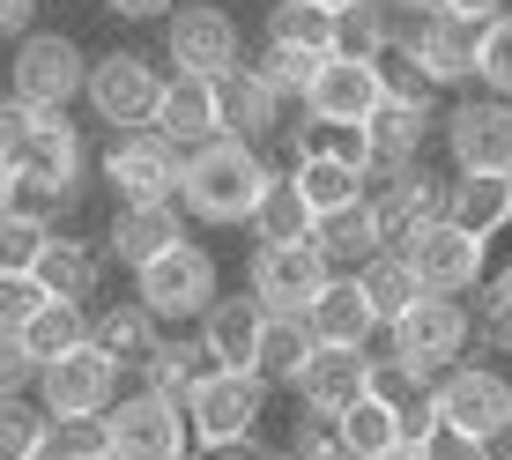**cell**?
<instances>
[{"instance_id": "cell-1", "label": "cell", "mask_w": 512, "mask_h": 460, "mask_svg": "<svg viewBox=\"0 0 512 460\" xmlns=\"http://www.w3.org/2000/svg\"><path fill=\"white\" fill-rule=\"evenodd\" d=\"M268 179H275V171H268V156H260L253 141L216 134V141H201V149H186L179 208H186L193 223H216V230H223V223H245Z\"/></svg>"}, {"instance_id": "cell-2", "label": "cell", "mask_w": 512, "mask_h": 460, "mask_svg": "<svg viewBox=\"0 0 512 460\" xmlns=\"http://www.w3.org/2000/svg\"><path fill=\"white\" fill-rule=\"evenodd\" d=\"M15 186H23V208H75L82 201V127L67 112H45L30 141L15 149Z\"/></svg>"}, {"instance_id": "cell-3", "label": "cell", "mask_w": 512, "mask_h": 460, "mask_svg": "<svg viewBox=\"0 0 512 460\" xmlns=\"http://www.w3.org/2000/svg\"><path fill=\"white\" fill-rule=\"evenodd\" d=\"M90 82V52L67 30H30L15 38V67H8V97H23L30 112H67Z\"/></svg>"}, {"instance_id": "cell-4", "label": "cell", "mask_w": 512, "mask_h": 460, "mask_svg": "<svg viewBox=\"0 0 512 460\" xmlns=\"http://www.w3.org/2000/svg\"><path fill=\"white\" fill-rule=\"evenodd\" d=\"M223 275H216V253L208 245L179 238L171 253H156L149 268H134V297L156 312V320H201L208 305H216Z\"/></svg>"}, {"instance_id": "cell-5", "label": "cell", "mask_w": 512, "mask_h": 460, "mask_svg": "<svg viewBox=\"0 0 512 460\" xmlns=\"http://www.w3.org/2000/svg\"><path fill=\"white\" fill-rule=\"evenodd\" d=\"M164 52L179 75H208L223 82L231 67H245V38H238V15L216 8V0H179L164 15Z\"/></svg>"}, {"instance_id": "cell-6", "label": "cell", "mask_w": 512, "mask_h": 460, "mask_svg": "<svg viewBox=\"0 0 512 460\" xmlns=\"http://www.w3.org/2000/svg\"><path fill=\"white\" fill-rule=\"evenodd\" d=\"M394 357L416 371V379H438V371H453L461 364V349H468V334H475V320H468V305L461 297H431L423 290L409 312H401L394 327Z\"/></svg>"}, {"instance_id": "cell-7", "label": "cell", "mask_w": 512, "mask_h": 460, "mask_svg": "<svg viewBox=\"0 0 512 460\" xmlns=\"http://www.w3.org/2000/svg\"><path fill=\"white\" fill-rule=\"evenodd\" d=\"M179 171H186V149L156 127H119L104 149V186L119 201H179Z\"/></svg>"}, {"instance_id": "cell-8", "label": "cell", "mask_w": 512, "mask_h": 460, "mask_svg": "<svg viewBox=\"0 0 512 460\" xmlns=\"http://www.w3.org/2000/svg\"><path fill=\"white\" fill-rule=\"evenodd\" d=\"M394 253L416 268V282H423L431 297H468L475 282H483V238H468V230L446 223V216L416 223L409 238L394 245Z\"/></svg>"}, {"instance_id": "cell-9", "label": "cell", "mask_w": 512, "mask_h": 460, "mask_svg": "<svg viewBox=\"0 0 512 460\" xmlns=\"http://www.w3.org/2000/svg\"><path fill=\"white\" fill-rule=\"evenodd\" d=\"M431 409H438V423H453L468 438H505L512 431V379L483 371V364H453L431 379Z\"/></svg>"}, {"instance_id": "cell-10", "label": "cell", "mask_w": 512, "mask_h": 460, "mask_svg": "<svg viewBox=\"0 0 512 460\" xmlns=\"http://www.w3.org/2000/svg\"><path fill=\"white\" fill-rule=\"evenodd\" d=\"M193 438H260V409H268V379L260 371H208L201 386L179 401Z\"/></svg>"}, {"instance_id": "cell-11", "label": "cell", "mask_w": 512, "mask_h": 460, "mask_svg": "<svg viewBox=\"0 0 512 460\" xmlns=\"http://www.w3.org/2000/svg\"><path fill=\"white\" fill-rule=\"evenodd\" d=\"M104 423H112V460H186L193 431H186V409L164 394H119L112 409H104Z\"/></svg>"}, {"instance_id": "cell-12", "label": "cell", "mask_w": 512, "mask_h": 460, "mask_svg": "<svg viewBox=\"0 0 512 460\" xmlns=\"http://www.w3.org/2000/svg\"><path fill=\"white\" fill-rule=\"evenodd\" d=\"M82 97H90L97 127H149L156 119V97H164V75H156L141 52H104L90 60V82H82Z\"/></svg>"}, {"instance_id": "cell-13", "label": "cell", "mask_w": 512, "mask_h": 460, "mask_svg": "<svg viewBox=\"0 0 512 460\" xmlns=\"http://www.w3.org/2000/svg\"><path fill=\"white\" fill-rule=\"evenodd\" d=\"M38 401L45 416H104L119 401V364L97 342H75L67 357L38 364Z\"/></svg>"}, {"instance_id": "cell-14", "label": "cell", "mask_w": 512, "mask_h": 460, "mask_svg": "<svg viewBox=\"0 0 512 460\" xmlns=\"http://www.w3.org/2000/svg\"><path fill=\"white\" fill-rule=\"evenodd\" d=\"M327 275H334L327 253L312 238H297V245H260L245 290L260 297V312H297V320H305V305L327 290Z\"/></svg>"}, {"instance_id": "cell-15", "label": "cell", "mask_w": 512, "mask_h": 460, "mask_svg": "<svg viewBox=\"0 0 512 460\" xmlns=\"http://www.w3.org/2000/svg\"><path fill=\"white\" fill-rule=\"evenodd\" d=\"M475 38H483V23H468L453 8H423L401 52L431 75V90H461V82H475Z\"/></svg>"}, {"instance_id": "cell-16", "label": "cell", "mask_w": 512, "mask_h": 460, "mask_svg": "<svg viewBox=\"0 0 512 460\" xmlns=\"http://www.w3.org/2000/svg\"><path fill=\"white\" fill-rule=\"evenodd\" d=\"M379 112V60L357 52H327L305 82V119H334V127H364Z\"/></svg>"}, {"instance_id": "cell-17", "label": "cell", "mask_w": 512, "mask_h": 460, "mask_svg": "<svg viewBox=\"0 0 512 460\" xmlns=\"http://www.w3.org/2000/svg\"><path fill=\"white\" fill-rule=\"evenodd\" d=\"M453 171H512V97H468L446 112Z\"/></svg>"}, {"instance_id": "cell-18", "label": "cell", "mask_w": 512, "mask_h": 460, "mask_svg": "<svg viewBox=\"0 0 512 460\" xmlns=\"http://www.w3.org/2000/svg\"><path fill=\"white\" fill-rule=\"evenodd\" d=\"M179 238H186L179 201H119L112 208V230H104V253H112L119 268H149V260L171 253Z\"/></svg>"}, {"instance_id": "cell-19", "label": "cell", "mask_w": 512, "mask_h": 460, "mask_svg": "<svg viewBox=\"0 0 512 460\" xmlns=\"http://www.w3.org/2000/svg\"><path fill=\"white\" fill-rule=\"evenodd\" d=\"M364 364H372V349H342V342H312V357L297 364L290 394L305 401V409L320 416H342L349 401L364 394Z\"/></svg>"}, {"instance_id": "cell-20", "label": "cell", "mask_w": 512, "mask_h": 460, "mask_svg": "<svg viewBox=\"0 0 512 460\" xmlns=\"http://www.w3.org/2000/svg\"><path fill=\"white\" fill-rule=\"evenodd\" d=\"M156 134H171L179 149H201V141L223 134V97L208 75H164V97H156Z\"/></svg>"}, {"instance_id": "cell-21", "label": "cell", "mask_w": 512, "mask_h": 460, "mask_svg": "<svg viewBox=\"0 0 512 460\" xmlns=\"http://www.w3.org/2000/svg\"><path fill=\"white\" fill-rule=\"evenodd\" d=\"M260 327H268V312H260V297H253V290H245V297H223V290H216V305L201 312V349H208V364H223V371H253Z\"/></svg>"}, {"instance_id": "cell-22", "label": "cell", "mask_w": 512, "mask_h": 460, "mask_svg": "<svg viewBox=\"0 0 512 460\" xmlns=\"http://www.w3.org/2000/svg\"><path fill=\"white\" fill-rule=\"evenodd\" d=\"M446 223H461L468 238H498V230L512 223V179L505 171H453L446 186Z\"/></svg>"}, {"instance_id": "cell-23", "label": "cell", "mask_w": 512, "mask_h": 460, "mask_svg": "<svg viewBox=\"0 0 512 460\" xmlns=\"http://www.w3.org/2000/svg\"><path fill=\"white\" fill-rule=\"evenodd\" d=\"M30 275H38V290H45V297H67V305H97L104 260H97V245H90V238H67V230H52Z\"/></svg>"}, {"instance_id": "cell-24", "label": "cell", "mask_w": 512, "mask_h": 460, "mask_svg": "<svg viewBox=\"0 0 512 460\" xmlns=\"http://www.w3.org/2000/svg\"><path fill=\"white\" fill-rule=\"evenodd\" d=\"M305 327H312V342H342V349H364L379 334L372 305H364V290H357V275H327V290L305 305Z\"/></svg>"}, {"instance_id": "cell-25", "label": "cell", "mask_w": 512, "mask_h": 460, "mask_svg": "<svg viewBox=\"0 0 512 460\" xmlns=\"http://www.w3.org/2000/svg\"><path fill=\"white\" fill-rule=\"evenodd\" d=\"M423 141H431V112L423 104H379L372 119H364V149H372V179H386V171L416 164ZM364 179V186H372Z\"/></svg>"}, {"instance_id": "cell-26", "label": "cell", "mask_w": 512, "mask_h": 460, "mask_svg": "<svg viewBox=\"0 0 512 460\" xmlns=\"http://www.w3.org/2000/svg\"><path fill=\"white\" fill-rule=\"evenodd\" d=\"M156 334H164V320H156L141 297H127V305H97V312H90V342H97L119 371H141V364H149Z\"/></svg>"}, {"instance_id": "cell-27", "label": "cell", "mask_w": 512, "mask_h": 460, "mask_svg": "<svg viewBox=\"0 0 512 460\" xmlns=\"http://www.w3.org/2000/svg\"><path fill=\"white\" fill-rule=\"evenodd\" d=\"M290 186L305 193L312 216H327V208H349L364 193V164L357 156H334V149H297L290 156Z\"/></svg>"}, {"instance_id": "cell-28", "label": "cell", "mask_w": 512, "mask_h": 460, "mask_svg": "<svg viewBox=\"0 0 512 460\" xmlns=\"http://www.w3.org/2000/svg\"><path fill=\"white\" fill-rule=\"evenodd\" d=\"M216 97H223V134L253 141V149H260V141H268V134L282 127V104H290V97H275L268 82L253 75V67H231V75L216 82Z\"/></svg>"}, {"instance_id": "cell-29", "label": "cell", "mask_w": 512, "mask_h": 460, "mask_svg": "<svg viewBox=\"0 0 512 460\" xmlns=\"http://www.w3.org/2000/svg\"><path fill=\"white\" fill-rule=\"evenodd\" d=\"M312 245L327 253V268H364L372 253H386V238H379V216H372V201H349V208H327V216H312Z\"/></svg>"}, {"instance_id": "cell-30", "label": "cell", "mask_w": 512, "mask_h": 460, "mask_svg": "<svg viewBox=\"0 0 512 460\" xmlns=\"http://www.w3.org/2000/svg\"><path fill=\"white\" fill-rule=\"evenodd\" d=\"M349 275H357V290H364V305H372V320H379V327H394L401 312H409L416 297H423L416 268H409V260L394 253V245H386V253H372L364 268H349Z\"/></svg>"}, {"instance_id": "cell-31", "label": "cell", "mask_w": 512, "mask_h": 460, "mask_svg": "<svg viewBox=\"0 0 512 460\" xmlns=\"http://www.w3.org/2000/svg\"><path fill=\"white\" fill-rule=\"evenodd\" d=\"M208 349H201V334H156V349H149V364H141V379H149V394H164V401H186L193 386L208 379Z\"/></svg>"}, {"instance_id": "cell-32", "label": "cell", "mask_w": 512, "mask_h": 460, "mask_svg": "<svg viewBox=\"0 0 512 460\" xmlns=\"http://www.w3.org/2000/svg\"><path fill=\"white\" fill-rule=\"evenodd\" d=\"M253 238L260 245H297V238H312V208H305V193L290 186V171H275L268 186H260V201H253Z\"/></svg>"}, {"instance_id": "cell-33", "label": "cell", "mask_w": 512, "mask_h": 460, "mask_svg": "<svg viewBox=\"0 0 512 460\" xmlns=\"http://www.w3.org/2000/svg\"><path fill=\"white\" fill-rule=\"evenodd\" d=\"M15 334H23V349H30L38 364H52V357H67L75 342H90V305H67V297H45V305L30 312V320L15 327Z\"/></svg>"}, {"instance_id": "cell-34", "label": "cell", "mask_w": 512, "mask_h": 460, "mask_svg": "<svg viewBox=\"0 0 512 460\" xmlns=\"http://www.w3.org/2000/svg\"><path fill=\"white\" fill-rule=\"evenodd\" d=\"M305 357H312V327L297 320V312H268V327H260V349H253V371H260L268 386H290Z\"/></svg>"}, {"instance_id": "cell-35", "label": "cell", "mask_w": 512, "mask_h": 460, "mask_svg": "<svg viewBox=\"0 0 512 460\" xmlns=\"http://www.w3.org/2000/svg\"><path fill=\"white\" fill-rule=\"evenodd\" d=\"M268 45L334 52V8H312V0H275V8H268Z\"/></svg>"}, {"instance_id": "cell-36", "label": "cell", "mask_w": 512, "mask_h": 460, "mask_svg": "<svg viewBox=\"0 0 512 460\" xmlns=\"http://www.w3.org/2000/svg\"><path fill=\"white\" fill-rule=\"evenodd\" d=\"M342 446H349V460H372V453H386V446H401V416L386 409L379 394H357L342 409Z\"/></svg>"}, {"instance_id": "cell-37", "label": "cell", "mask_w": 512, "mask_h": 460, "mask_svg": "<svg viewBox=\"0 0 512 460\" xmlns=\"http://www.w3.org/2000/svg\"><path fill=\"white\" fill-rule=\"evenodd\" d=\"M334 52H357V60L394 52V8H386V0H357V8H342V15H334Z\"/></svg>"}, {"instance_id": "cell-38", "label": "cell", "mask_w": 512, "mask_h": 460, "mask_svg": "<svg viewBox=\"0 0 512 460\" xmlns=\"http://www.w3.org/2000/svg\"><path fill=\"white\" fill-rule=\"evenodd\" d=\"M45 238H52V223L38 208H8V216H0V275H30L38 253H45Z\"/></svg>"}, {"instance_id": "cell-39", "label": "cell", "mask_w": 512, "mask_h": 460, "mask_svg": "<svg viewBox=\"0 0 512 460\" xmlns=\"http://www.w3.org/2000/svg\"><path fill=\"white\" fill-rule=\"evenodd\" d=\"M475 82L490 97H512V8H498L483 23V38H475Z\"/></svg>"}, {"instance_id": "cell-40", "label": "cell", "mask_w": 512, "mask_h": 460, "mask_svg": "<svg viewBox=\"0 0 512 460\" xmlns=\"http://www.w3.org/2000/svg\"><path fill=\"white\" fill-rule=\"evenodd\" d=\"M45 431H52V416H45V409H30L23 394L0 401V460H30V453L45 446Z\"/></svg>"}, {"instance_id": "cell-41", "label": "cell", "mask_w": 512, "mask_h": 460, "mask_svg": "<svg viewBox=\"0 0 512 460\" xmlns=\"http://www.w3.org/2000/svg\"><path fill=\"white\" fill-rule=\"evenodd\" d=\"M45 446L60 460H104V453H112V423H104V416H52Z\"/></svg>"}, {"instance_id": "cell-42", "label": "cell", "mask_w": 512, "mask_h": 460, "mask_svg": "<svg viewBox=\"0 0 512 460\" xmlns=\"http://www.w3.org/2000/svg\"><path fill=\"white\" fill-rule=\"evenodd\" d=\"M320 60H327V52H290V45H268V52L253 60V75L268 82L275 97H297V104H305V82H312V67H320Z\"/></svg>"}, {"instance_id": "cell-43", "label": "cell", "mask_w": 512, "mask_h": 460, "mask_svg": "<svg viewBox=\"0 0 512 460\" xmlns=\"http://www.w3.org/2000/svg\"><path fill=\"white\" fill-rule=\"evenodd\" d=\"M431 75L409 60V52H379V104H423L431 112Z\"/></svg>"}, {"instance_id": "cell-44", "label": "cell", "mask_w": 512, "mask_h": 460, "mask_svg": "<svg viewBox=\"0 0 512 460\" xmlns=\"http://www.w3.org/2000/svg\"><path fill=\"white\" fill-rule=\"evenodd\" d=\"M475 334H483L490 349H498V357H512V282L498 275V282H475Z\"/></svg>"}, {"instance_id": "cell-45", "label": "cell", "mask_w": 512, "mask_h": 460, "mask_svg": "<svg viewBox=\"0 0 512 460\" xmlns=\"http://www.w3.org/2000/svg\"><path fill=\"white\" fill-rule=\"evenodd\" d=\"M297 460H349L342 446V416H320V409H305V423H297Z\"/></svg>"}, {"instance_id": "cell-46", "label": "cell", "mask_w": 512, "mask_h": 460, "mask_svg": "<svg viewBox=\"0 0 512 460\" xmlns=\"http://www.w3.org/2000/svg\"><path fill=\"white\" fill-rule=\"evenodd\" d=\"M416 453L423 460H490V438H468V431H453V423H431V431L416 438Z\"/></svg>"}, {"instance_id": "cell-47", "label": "cell", "mask_w": 512, "mask_h": 460, "mask_svg": "<svg viewBox=\"0 0 512 460\" xmlns=\"http://www.w3.org/2000/svg\"><path fill=\"white\" fill-rule=\"evenodd\" d=\"M23 386H38V357L23 349V334H15V327H0V401L23 394Z\"/></svg>"}, {"instance_id": "cell-48", "label": "cell", "mask_w": 512, "mask_h": 460, "mask_svg": "<svg viewBox=\"0 0 512 460\" xmlns=\"http://www.w3.org/2000/svg\"><path fill=\"white\" fill-rule=\"evenodd\" d=\"M38 305H45L38 275H0V327H23Z\"/></svg>"}, {"instance_id": "cell-49", "label": "cell", "mask_w": 512, "mask_h": 460, "mask_svg": "<svg viewBox=\"0 0 512 460\" xmlns=\"http://www.w3.org/2000/svg\"><path fill=\"white\" fill-rule=\"evenodd\" d=\"M45 112H30L23 97H0V164H15V149L30 141V127H38Z\"/></svg>"}, {"instance_id": "cell-50", "label": "cell", "mask_w": 512, "mask_h": 460, "mask_svg": "<svg viewBox=\"0 0 512 460\" xmlns=\"http://www.w3.org/2000/svg\"><path fill=\"white\" fill-rule=\"evenodd\" d=\"M38 8H45V0H0V38H30V30H38Z\"/></svg>"}, {"instance_id": "cell-51", "label": "cell", "mask_w": 512, "mask_h": 460, "mask_svg": "<svg viewBox=\"0 0 512 460\" xmlns=\"http://www.w3.org/2000/svg\"><path fill=\"white\" fill-rule=\"evenodd\" d=\"M171 8L179 0H104V15H119V23H164Z\"/></svg>"}, {"instance_id": "cell-52", "label": "cell", "mask_w": 512, "mask_h": 460, "mask_svg": "<svg viewBox=\"0 0 512 460\" xmlns=\"http://www.w3.org/2000/svg\"><path fill=\"white\" fill-rule=\"evenodd\" d=\"M438 8L468 15V23H490V15H498V8H512V0H438Z\"/></svg>"}, {"instance_id": "cell-53", "label": "cell", "mask_w": 512, "mask_h": 460, "mask_svg": "<svg viewBox=\"0 0 512 460\" xmlns=\"http://www.w3.org/2000/svg\"><path fill=\"white\" fill-rule=\"evenodd\" d=\"M8 208H23V186H15V171L0 164V216H8Z\"/></svg>"}, {"instance_id": "cell-54", "label": "cell", "mask_w": 512, "mask_h": 460, "mask_svg": "<svg viewBox=\"0 0 512 460\" xmlns=\"http://www.w3.org/2000/svg\"><path fill=\"white\" fill-rule=\"evenodd\" d=\"M394 15H423V8H438V0H386Z\"/></svg>"}, {"instance_id": "cell-55", "label": "cell", "mask_w": 512, "mask_h": 460, "mask_svg": "<svg viewBox=\"0 0 512 460\" xmlns=\"http://www.w3.org/2000/svg\"><path fill=\"white\" fill-rule=\"evenodd\" d=\"M372 460H423L416 446H386V453H372Z\"/></svg>"}, {"instance_id": "cell-56", "label": "cell", "mask_w": 512, "mask_h": 460, "mask_svg": "<svg viewBox=\"0 0 512 460\" xmlns=\"http://www.w3.org/2000/svg\"><path fill=\"white\" fill-rule=\"evenodd\" d=\"M312 8H334V15H342V8H357V0H312Z\"/></svg>"}, {"instance_id": "cell-57", "label": "cell", "mask_w": 512, "mask_h": 460, "mask_svg": "<svg viewBox=\"0 0 512 460\" xmlns=\"http://www.w3.org/2000/svg\"><path fill=\"white\" fill-rule=\"evenodd\" d=\"M30 460H60V453H52V446H38V453H30Z\"/></svg>"}, {"instance_id": "cell-58", "label": "cell", "mask_w": 512, "mask_h": 460, "mask_svg": "<svg viewBox=\"0 0 512 460\" xmlns=\"http://www.w3.org/2000/svg\"><path fill=\"white\" fill-rule=\"evenodd\" d=\"M253 460H297V453H253Z\"/></svg>"}, {"instance_id": "cell-59", "label": "cell", "mask_w": 512, "mask_h": 460, "mask_svg": "<svg viewBox=\"0 0 512 460\" xmlns=\"http://www.w3.org/2000/svg\"><path fill=\"white\" fill-rule=\"evenodd\" d=\"M505 282H512V268H505Z\"/></svg>"}, {"instance_id": "cell-60", "label": "cell", "mask_w": 512, "mask_h": 460, "mask_svg": "<svg viewBox=\"0 0 512 460\" xmlns=\"http://www.w3.org/2000/svg\"><path fill=\"white\" fill-rule=\"evenodd\" d=\"M505 179H512V171H505Z\"/></svg>"}, {"instance_id": "cell-61", "label": "cell", "mask_w": 512, "mask_h": 460, "mask_svg": "<svg viewBox=\"0 0 512 460\" xmlns=\"http://www.w3.org/2000/svg\"><path fill=\"white\" fill-rule=\"evenodd\" d=\"M104 460H112V453H104Z\"/></svg>"}, {"instance_id": "cell-62", "label": "cell", "mask_w": 512, "mask_h": 460, "mask_svg": "<svg viewBox=\"0 0 512 460\" xmlns=\"http://www.w3.org/2000/svg\"><path fill=\"white\" fill-rule=\"evenodd\" d=\"M505 438H512V431H505Z\"/></svg>"}, {"instance_id": "cell-63", "label": "cell", "mask_w": 512, "mask_h": 460, "mask_svg": "<svg viewBox=\"0 0 512 460\" xmlns=\"http://www.w3.org/2000/svg\"><path fill=\"white\" fill-rule=\"evenodd\" d=\"M505 460H512V453H505Z\"/></svg>"}]
</instances>
